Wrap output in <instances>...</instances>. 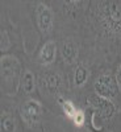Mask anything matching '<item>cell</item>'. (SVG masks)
I'll use <instances>...</instances> for the list:
<instances>
[{"mask_svg": "<svg viewBox=\"0 0 121 132\" xmlns=\"http://www.w3.org/2000/svg\"><path fill=\"white\" fill-rule=\"evenodd\" d=\"M0 66H2V81L4 90H7L8 94H12V91L15 94L21 75L20 61L13 56H3L0 60Z\"/></svg>", "mask_w": 121, "mask_h": 132, "instance_id": "1", "label": "cell"}, {"mask_svg": "<svg viewBox=\"0 0 121 132\" xmlns=\"http://www.w3.org/2000/svg\"><path fill=\"white\" fill-rule=\"evenodd\" d=\"M101 23L111 33H121V2L103 3Z\"/></svg>", "mask_w": 121, "mask_h": 132, "instance_id": "2", "label": "cell"}, {"mask_svg": "<svg viewBox=\"0 0 121 132\" xmlns=\"http://www.w3.org/2000/svg\"><path fill=\"white\" fill-rule=\"evenodd\" d=\"M94 89H95L96 95L112 101V99L116 96V94H117L118 87H117L116 79L113 78V77L109 73H104V74L99 75L96 78Z\"/></svg>", "mask_w": 121, "mask_h": 132, "instance_id": "3", "label": "cell"}, {"mask_svg": "<svg viewBox=\"0 0 121 132\" xmlns=\"http://www.w3.org/2000/svg\"><path fill=\"white\" fill-rule=\"evenodd\" d=\"M20 114H21V118H23L24 123L28 127H34L42 115V106L38 101L29 99V101L23 103Z\"/></svg>", "mask_w": 121, "mask_h": 132, "instance_id": "4", "label": "cell"}, {"mask_svg": "<svg viewBox=\"0 0 121 132\" xmlns=\"http://www.w3.org/2000/svg\"><path fill=\"white\" fill-rule=\"evenodd\" d=\"M36 17H37V25L42 33H50L54 25V15L50 7L45 3H38L36 8Z\"/></svg>", "mask_w": 121, "mask_h": 132, "instance_id": "5", "label": "cell"}, {"mask_svg": "<svg viewBox=\"0 0 121 132\" xmlns=\"http://www.w3.org/2000/svg\"><path fill=\"white\" fill-rule=\"evenodd\" d=\"M88 101H90L91 106L95 108V111L103 119H111L116 112V107L112 103V101H109V99L101 98L99 95H94V96L88 98Z\"/></svg>", "mask_w": 121, "mask_h": 132, "instance_id": "6", "label": "cell"}, {"mask_svg": "<svg viewBox=\"0 0 121 132\" xmlns=\"http://www.w3.org/2000/svg\"><path fill=\"white\" fill-rule=\"evenodd\" d=\"M55 58H57V44H55V41L50 40L42 45V48L38 53L37 61L40 65L48 66L55 61Z\"/></svg>", "mask_w": 121, "mask_h": 132, "instance_id": "7", "label": "cell"}, {"mask_svg": "<svg viewBox=\"0 0 121 132\" xmlns=\"http://www.w3.org/2000/svg\"><path fill=\"white\" fill-rule=\"evenodd\" d=\"M61 53H62V57H63L64 62H67V63H72L76 58H78V48H76L75 44L71 42V41L63 42Z\"/></svg>", "mask_w": 121, "mask_h": 132, "instance_id": "8", "label": "cell"}, {"mask_svg": "<svg viewBox=\"0 0 121 132\" xmlns=\"http://www.w3.org/2000/svg\"><path fill=\"white\" fill-rule=\"evenodd\" d=\"M16 131V119L9 112H2L0 118V132H15Z\"/></svg>", "mask_w": 121, "mask_h": 132, "instance_id": "9", "label": "cell"}, {"mask_svg": "<svg viewBox=\"0 0 121 132\" xmlns=\"http://www.w3.org/2000/svg\"><path fill=\"white\" fill-rule=\"evenodd\" d=\"M62 85V79L58 74H49L45 77V82H43V86L46 87V90L51 94L58 93L59 87Z\"/></svg>", "mask_w": 121, "mask_h": 132, "instance_id": "10", "label": "cell"}, {"mask_svg": "<svg viewBox=\"0 0 121 132\" xmlns=\"http://www.w3.org/2000/svg\"><path fill=\"white\" fill-rule=\"evenodd\" d=\"M21 87L25 94H32L36 90V78L30 70H26L24 73L23 79H21Z\"/></svg>", "mask_w": 121, "mask_h": 132, "instance_id": "11", "label": "cell"}, {"mask_svg": "<svg viewBox=\"0 0 121 132\" xmlns=\"http://www.w3.org/2000/svg\"><path fill=\"white\" fill-rule=\"evenodd\" d=\"M90 77V71L86 68L84 65H78L75 69V74H74V82L78 87H82L86 85V82L88 81Z\"/></svg>", "mask_w": 121, "mask_h": 132, "instance_id": "12", "label": "cell"}, {"mask_svg": "<svg viewBox=\"0 0 121 132\" xmlns=\"http://www.w3.org/2000/svg\"><path fill=\"white\" fill-rule=\"evenodd\" d=\"M58 102H59V104H61V107H62V110H63V112H64V115L67 116V118H70V119H72L74 116H75V114L78 112V110H76V107L74 106V103L71 102V101H67V99H63V98H58Z\"/></svg>", "mask_w": 121, "mask_h": 132, "instance_id": "13", "label": "cell"}, {"mask_svg": "<svg viewBox=\"0 0 121 132\" xmlns=\"http://www.w3.org/2000/svg\"><path fill=\"white\" fill-rule=\"evenodd\" d=\"M71 120H72V123H74L76 127H82V126L84 124V122H86V115H84L83 111L78 110V112L75 114V116H74Z\"/></svg>", "mask_w": 121, "mask_h": 132, "instance_id": "14", "label": "cell"}, {"mask_svg": "<svg viewBox=\"0 0 121 132\" xmlns=\"http://www.w3.org/2000/svg\"><path fill=\"white\" fill-rule=\"evenodd\" d=\"M9 46H11V41L8 37V33L7 30H2V45H0V49H2V52H5L9 49Z\"/></svg>", "mask_w": 121, "mask_h": 132, "instance_id": "15", "label": "cell"}, {"mask_svg": "<svg viewBox=\"0 0 121 132\" xmlns=\"http://www.w3.org/2000/svg\"><path fill=\"white\" fill-rule=\"evenodd\" d=\"M116 83H117V87H118V90L121 93V63L120 66L117 68V73H116Z\"/></svg>", "mask_w": 121, "mask_h": 132, "instance_id": "16", "label": "cell"}]
</instances>
